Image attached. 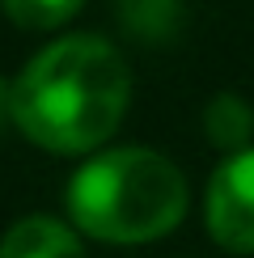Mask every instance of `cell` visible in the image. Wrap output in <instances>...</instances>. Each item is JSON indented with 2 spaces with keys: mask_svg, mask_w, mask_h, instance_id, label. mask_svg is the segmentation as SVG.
Instances as JSON below:
<instances>
[{
  "mask_svg": "<svg viewBox=\"0 0 254 258\" xmlns=\"http://www.w3.org/2000/svg\"><path fill=\"white\" fill-rule=\"evenodd\" d=\"M208 229L225 250H254V148L229 157L208 186Z\"/></svg>",
  "mask_w": 254,
  "mask_h": 258,
  "instance_id": "3",
  "label": "cell"
},
{
  "mask_svg": "<svg viewBox=\"0 0 254 258\" xmlns=\"http://www.w3.org/2000/svg\"><path fill=\"white\" fill-rule=\"evenodd\" d=\"M68 212L98 241L165 237L186 212V178L148 148H114L85 161L68 186Z\"/></svg>",
  "mask_w": 254,
  "mask_h": 258,
  "instance_id": "2",
  "label": "cell"
},
{
  "mask_svg": "<svg viewBox=\"0 0 254 258\" xmlns=\"http://www.w3.org/2000/svg\"><path fill=\"white\" fill-rule=\"evenodd\" d=\"M123 55L98 34H72L51 42L26 63L13 85V119L51 153H89L119 127L127 110Z\"/></svg>",
  "mask_w": 254,
  "mask_h": 258,
  "instance_id": "1",
  "label": "cell"
},
{
  "mask_svg": "<svg viewBox=\"0 0 254 258\" xmlns=\"http://www.w3.org/2000/svg\"><path fill=\"white\" fill-rule=\"evenodd\" d=\"M5 5L9 21H17V26L26 30H51V26H64L85 0H0Z\"/></svg>",
  "mask_w": 254,
  "mask_h": 258,
  "instance_id": "6",
  "label": "cell"
},
{
  "mask_svg": "<svg viewBox=\"0 0 254 258\" xmlns=\"http://www.w3.org/2000/svg\"><path fill=\"white\" fill-rule=\"evenodd\" d=\"M204 127H208V140H212L216 148H241V144L254 136V114H250V106L241 102V98L220 93V98L208 106Z\"/></svg>",
  "mask_w": 254,
  "mask_h": 258,
  "instance_id": "5",
  "label": "cell"
},
{
  "mask_svg": "<svg viewBox=\"0 0 254 258\" xmlns=\"http://www.w3.org/2000/svg\"><path fill=\"white\" fill-rule=\"evenodd\" d=\"M0 258H85L77 233L55 216H26L0 241Z\"/></svg>",
  "mask_w": 254,
  "mask_h": 258,
  "instance_id": "4",
  "label": "cell"
}]
</instances>
